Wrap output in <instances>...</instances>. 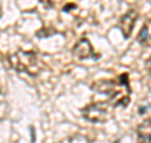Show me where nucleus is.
Listing matches in <instances>:
<instances>
[{
	"label": "nucleus",
	"mask_w": 151,
	"mask_h": 143,
	"mask_svg": "<svg viewBox=\"0 0 151 143\" xmlns=\"http://www.w3.org/2000/svg\"><path fill=\"white\" fill-rule=\"evenodd\" d=\"M9 62L12 67L18 72H24L29 76H37L39 74L38 66V56L34 51L19 50L15 53L9 56Z\"/></svg>",
	"instance_id": "1"
},
{
	"label": "nucleus",
	"mask_w": 151,
	"mask_h": 143,
	"mask_svg": "<svg viewBox=\"0 0 151 143\" xmlns=\"http://www.w3.org/2000/svg\"><path fill=\"white\" fill-rule=\"evenodd\" d=\"M82 117L91 123H105L110 118V114L101 103H92L82 109Z\"/></svg>",
	"instance_id": "2"
},
{
	"label": "nucleus",
	"mask_w": 151,
	"mask_h": 143,
	"mask_svg": "<svg viewBox=\"0 0 151 143\" xmlns=\"http://www.w3.org/2000/svg\"><path fill=\"white\" fill-rule=\"evenodd\" d=\"M72 53L77 60L84 61V60H96L100 57V55H96V52L93 51V47L91 45L88 38H81L77 43L74 45Z\"/></svg>",
	"instance_id": "3"
},
{
	"label": "nucleus",
	"mask_w": 151,
	"mask_h": 143,
	"mask_svg": "<svg viewBox=\"0 0 151 143\" xmlns=\"http://www.w3.org/2000/svg\"><path fill=\"white\" fill-rule=\"evenodd\" d=\"M139 18V13L135 9H130L127 10L124 15L119 19V23H117V28L121 31L122 36L125 38H130L132 34V31L135 28V24L137 22Z\"/></svg>",
	"instance_id": "4"
},
{
	"label": "nucleus",
	"mask_w": 151,
	"mask_h": 143,
	"mask_svg": "<svg viewBox=\"0 0 151 143\" xmlns=\"http://www.w3.org/2000/svg\"><path fill=\"white\" fill-rule=\"evenodd\" d=\"M150 134H151V123L150 119L144 120L136 129V136H137L139 143H150Z\"/></svg>",
	"instance_id": "5"
},
{
	"label": "nucleus",
	"mask_w": 151,
	"mask_h": 143,
	"mask_svg": "<svg viewBox=\"0 0 151 143\" xmlns=\"http://www.w3.org/2000/svg\"><path fill=\"white\" fill-rule=\"evenodd\" d=\"M137 41L142 46H147V47L150 46V22H147L141 28V31L137 36Z\"/></svg>",
	"instance_id": "6"
},
{
	"label": "nucleus",
	"mask_w": 151,
	"mask_h": 143,
	"mask_svg": "<svg viewBox=\"0 0 151 143\" xmlns=\"http://www.w3.org/2000/svg\"><path fill=\"white\" fill-rule=\"evenodd\" d=\"M40 3L45 7V9H50V8H53V1H52V0H40Z\"/></svg>",
	"instance_id": "7"
},
{
	"label": "nucleus",
	"mask_w": 151,
	"mask_h": 143,
	"mask_svg": "<svg viewBox=\"0 0 151 143\" xmlns=\"http://www.w3.org/2000/svg\"><path fill=\"white\" fill-rule=\"evenodd\" d=\"M139 114H141V115H144V114L146 113V110H149V105H146V107H144V108H140L139 109Z\"/></svg>",
	"instance_id": "8"
}]
</instances>
